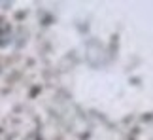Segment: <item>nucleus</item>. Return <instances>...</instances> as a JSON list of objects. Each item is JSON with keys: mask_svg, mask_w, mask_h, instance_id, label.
Returning <instances> with one entry per match:
<instances>
[{"mask_svg": "<svg viewBox=\"0 0 153 140\" xmlns=\"http://www.w3.org/2000/svg\"><path fill=\"white\" fill-rule=\"evenodd\" d=\"M10 38H11V27L4 19H0V48L8 44Z\"/></svg>", "mask_w": 153, "mask_h": 140, "instance_id": "1", "label": "nucleus"}]
</instances>
